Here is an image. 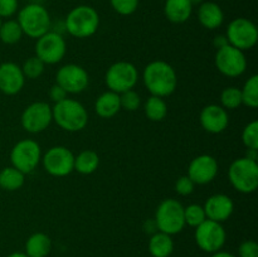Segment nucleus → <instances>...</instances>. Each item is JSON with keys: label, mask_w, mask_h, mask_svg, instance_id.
<instances>
[{"label": "nucleus", "mask_w": 258, "mask_h": 257, "mask_svg": "<svg viewBox=\"0 0 258 257\" xmlns=\"http://www.w3.org/2000/svg\"><path fill=\"white\" fill-rule=\"evenodd\" d=\"M143 80L151 96L158 97L170 96L178 85L175 70L164 60H154L149 63L144 70Z\"/></svg>", "instance_id": "nucleus-1"}, {"label": "nucleus", "mask_w": 258, "mask_h": 257, "mask_svg": "<svg viewBox=\"0 0 258 257\" xmlns=\"http://www.w3.org/2000/svg\"><path fill=\"white\" fill-rule=\"evenodd\" d=\"M53 121L60 128L70 133L83 130L88 122V113L85 106L72 98H66L54 103L52 107Z\"/></svg>", "instance_id": "nucleus-2"}, {"label": "nucleus", "mask_w": 258, "mask_h": 257, "mask_svg": "<svg viewBox=\"0 0 258 257\" xmlns=\"http://www.w3.org/2000/svg\"><path fill=\"white\" fill-rule=\"evenodd\" d=\"M18 23L23 30V34L29 38L38 39L49 32L52 28V19L48 10L38 3H30L18 12Z\"/></svg>", "instance_id": "nucleus-3"}, {"label": "nucleus", "mask_w": 258, "mask_h": 257, "mask_svg": "<svg viewBox=\"0 0 258 257\" xmlns=\"http://www.w3.org/2000/svg\"><path fill=\"white\" fill-rule=\"evenodd\" d=\"M100 25V15L95 8L90 5H78L67 14L64 29L72 37L88 38L95 34Z\"/></svg>", "instance_id": "nucleus-4"}, {"label": "nucleus", "mask_w": 258, "mask_h": 257, "mask_svg": "<svg viewBox=\"0 0 258 257\" xmlns=\"http://www.w3.org/2000/svg\"><path fill=\"white\" fill-rule=\"evenodd\" d=\"M154 221L159 232L169 236L179 233L185 227L183 204L176 199H164L156 208Z\"/></svg>", "instance_id": "nucleus-5"}, {"label": "nucleus", "mask_w": 258, "mask_h": 257, "mask_svg": "<svg viewBox=\"0 0 258 257\" xmlns=\"http://www.w3.org/2000/svg\"><path fill=\"white\" fill-rule=\"evenodd\" d=\"M228 178L236 190L253 193L258 188V164L248 158L236 159L228 169Z\"/></svg>", "instance_id": "nucleus-6"}, {"label": "nucleus", "mask_w": 258, "mask_h": 257, "mask_svg": "<svg viewBox=\"0 0 258 257\" xmlns=\"http://www.w3.org/2000/svg\"><path fill=\"white\" fill-rule=\"evenodd\" d=\"M139 80L138 68L130 62L120 60L110 66L105 76V82L110 91L122 93L135 87Z\"/></svg>", "instance_id": "nucleus-7"}, {"label": "nucleus", "mask_w": 258, "mask_h": 257, "mask_svg": "<svg viewBox=\"0 0 258 257\" xmlns=\"http://www.w3.org/2000/svg\"><path fill=\"white\" fill-rule=\"evenodd\" d=\"M40 160H42V150L39 144L30 139L18 141L10 151L12 166L24 174L32 173Z\"/></svg>", "instance_id": "nucleus-8"}, {"label": "nucleus", "mask_w": 258, "mask_h": 257, "mask_svg": "<svg viewBox=\"0 0 258 257\" xmlns=\"http://www.w3.org/2000/svg\"><path fill=\"white\" fill-rule=\"evenodd\" d=\"M226 37L228 39V44L244 52L256 45L258 29L252 20L247 18H236L228 24Z\"/></svg>", "instance_id": "nucleus-9"}, {"label": "nucleus", "mask_w": 258, "mask_h": 257, "mask_svg": "<svg viewBox=\"0 0 258 257\" xmlns=\"http://www.w3.org/2000/svg\"><path fill=\"white\" fill-rule=\"evenodd\" d=\"M194 238L202 251L207 253H214L217 251H221L222 247L226 243V229L219 222L206 219L203 223L196 227Z\"/></svg>", "instance_id": "nucleus-10"}, {"label": "nucleus", "mask_w": 258, "mask_h": 257, "mask_svg": "<svg viewBox=\"0 0 258 257\" xmlns=\"http://www.w3.org/2000/svg\"><path fill=\"white\" fill-rule=\"evenodd\" d=\"M67 50L66 40L59 33L49 30L35 43V55L44 62V65H55L63 59Z\"/></svg>", "instance_id": "nucleus-11"}, {"label": "nucleus", "mask_w": 258, "mask_h": 257, "mask_svg": "<svg viewBox=\"0 0 258 257\" xmlns=\"http://www.w3.org/2000/svg\"><path fill=\"white\" fill-rule=\"evenodd\" d=\"M214 62H216L217 70L227 77H239L246 72V55L242 50L234 48L231 44L217 49Z\"/></svg>", "instance_id": "nucleus-12"}, {"label": "nucleus", "mask_w": 258, "mask_h": 257, "mask_svg": "<svg viewBox=\"0 0 258 257\" xmlns=\"http://www.w3.org/2000/svg\"><path fill=\"white\" fill-rule=\"evenodd\" d=\"M44 170L53 176H66L75 170V155L66 146H53L42 156Z\"/></svg>", "instance_id": "nucleus-13"}, {"label": "nucleus", "mask_w": 258, "mask_h": 257, "mask_svg": "<svg viewBox=\"0 0 258 257\" xmlns=\"http://www.w3.org/2000/svg\"><path fill=\"white\" fill-rule=\"evenodd\" d=\"M22 126L30 134L44 131L53 121L52 107L47 102L37 101L25 107L22 113Z\"/></svg>", "instance_id": "nucleus-14"}, {"label": "nucleus", "mask_w": 258, "mask_h": 257, "mask_svg": "<svg viewBox=\"0 0 258 257\" xmlns=\"http://www.w3.org/2000/svg\"><path fill=\"white\" fill-rule=\"evenodd\" d=\"M55 83L59 85L67 93H81L90 83L87 71L81 66L71 63L62 66L55 75Z\"/></svg>", "instance_id": "nucleus-15"}, {"label": "nucleus", "mask_w": 258, "mask_h": 257, "mask_svg": "<svg viewBox=\"0 0 258 257\" xmlns=\"http://www.w3.org/2000/svg\"><path fill=\"white\" fill-rule=\"evenodd\" d=\"M218 174V161L212 155H199L190 161L188 168V176L194 184L204 185L214 180Z\"/></svg>", "instance_id": "nucleus-16"}, {"label": "nucleus", "mask_w": 258, "mask_h": 257, "mask_svg": "<svg viewBox=\"0 0 258 257\" xmlns=\"http://www.w3.org/2000/svg\"><path fill=\"white\" fill-rule=\"evenodd\" d=\"M25 77L20 66L14 62L0 65V91L8 96L17 95L24 87Z\"/></svg>", "instance_id": "nucleus-17"}, {"label": "nucleus", "mask_w": 258, "mask_h": 257, "mask_svg": "<svg viewBox=\"0 0 258 257\" xmlns=\"http://www.w3.org/2000/svg\"><path fill=\"white\" fill-rule=\"evenodd\" d=\"M202 127L211 134H221L229 123V116L226 108L219 105H208L201 112Z\"/></svg>", "instance_id": "nucleus-18"}, {"label": "nucleus", "mask_w": 258, "mask_h": 257, "mask_svg": "<svg viewBox=\"0 0 258 257\" xmlns=\"http://www.w3.org/2000/svg\"><path fill=\"white\" fill-rule=\"evenodd\" d=\"M207 219L214 222H226L232 216L234 209V203L226 194H214L207 199L203 206Z\"/></svg>", "instance_id": "nucleus-19"}, {"label": "nucleus", "mask_w": 258, "mask_h": 257, "mask_svg": "<svg viewBox=\"0 0 258 257\" xmlns=\"http://www.w3.org/2000/svg\"><path fill=\"white\" fill-rule=\"evenodd\" d=\"M198 20L207 29H217L223 24L224 13L214 2H203L198 8Z\"/></svg>", "instance_id": "nucleus-20"}, {"label": "nucleus", "mask_w": 258, "mask_h": 257, "mask_svg": "<svg viewBox=\"0 0 258 257\" xmlns=\"http://www.w3.org/2000/svg\"><path fill=\"white\" fill-rule=\"evenodd\" d=\"M193 8L190 0H165L164 14L169 22L181 24L191 17Z\"/></svg>", "instance_id": "nucleus-21"}, {"label": "nucleus", "mask_w": 258, "mask_h": 257, "mask_svg": "<svg viewBox=\"0 0 258 257\" xmlns=\"http://www.w3.org/2000/svg\"><path fill=\"white\" fill-rule=\"evenodd\" d=\"M121 110L120 95L112 91L103 92L102 95L98 96L95 103V111L100 117L111 118L117 115L118 111Z\"/></svg>", "instance_id": "nucleus-22"}, {"label": "nucleus", "mask_w": 258, "mask_h": 257, "mask_svg": "<svg viewBox=\"0 0 258 257\" xmlns=\"http://www.w3.org/2000/svg\"><path fill=\"white\" fill-rule=\"evenodd\" d=\"M52 249V241L43 232L29 236L25 242V254L28 257H47Z\"/></svg>", "instance_id": "nucleus-23"}, {"label": "nucleus", "mask_w": 258, "mask_h": 257, "mask_svg": "<svg viewBox=\"0 0 258 257\" xmlns=\"http://www.w3.org/2000/svg\"><path fill=\"white\" fill-rule=\"evenodd\" d=\"M148 248L153 257H169L174 251V241L171 236L158 231L151 234Z\"/></svg>", "instance_id": "nucleus-24"}, {"label": "nucleus", "mask_w": 258, "mask_h": 257, "mask_svg": "<svg viewBox=\"0 0 258 257\" xmlns=\"http://www.w3.org/2000/svg\"><path fill=\"white\" fill-rule=\"evenodd\" d=\"M25 174L15 169L14 166H7L0 171V188L8 191H14L24 185Z\"/></svg>", "instance_id": "nucleus-25"}, {"label": "nucleus", "mask_w": 258, "mask_h": 257, "mask_svg": "<svg viewBox=\"0 0 258 257\" xmlns=\"http://www.w3.org/2000/svg\"><path fill=\"white\" fill-rule=\"evenodd\" d=\"M98 165H100V158L93 150H83L77 156H75V170L83 175L95 173Z\"/></svg>", "instance_id": "nucleus-26"}, {"label": "nucleus", "mask_w": 258, "mask_h": 257, "mask_svg": "<svg viewBox=\"0 0 258 257\" xmlns=\"http://www.w3.org/2000/svg\"><path fill=\"white\" fill-rule=\"evenodd\" d=\"M144 111L149 120L158 122V121H163L168 115V105L163 97L150 96L144 105Z\"/></svg>", "instance_id": "nucleus-27"}, {"label": "nucleus", "mask_w": 258, "mask_h": 257, "mask_svg": "<svg viewBox=\"0 0 258 257\" xmlns=\"http://www.w3.org/2000/svg\"><path fill=\"white\" fill-rule=\"evenodd\" d=\"M23 37V30L17 19H8L0 25V40L5 44H17Z\"/></svg>", "instance_id": "nucleus-28"}, {"label": "nucleus", "mask_w": 258, "mask_h": 257, "mask_svg": "<svg viewBox=\"0 0 258 257\" xmlns=\"http://www.w3.org/2000/svg\"><path fill=\"white\" fill-rule=\"evenodd\" d=\"M242 103L249 108L258 107V76L253 75L244 82L241 90Z\"/></svg>", "instance_id": "nucleus-29"}, {"label": "nucleus", "mask_w": 258, "mask_h": 257, "mask_svg": "<svg viewBox=\"0 0 258 257\" xmlns=\"http://www.w3.org/2000/svg\"><path fill=\"white\" fill-rule=\"evenodd\" d=\"M221 102L222 107L228 108V110H236L242 105V95L241 90L238 87H227L222 91L221 93Z\"/></svg>", "instance_id": "nucleus-30"}, {"label": "nucleus", "mask_w": 258, "mask_h": 257, "mask_svg": "<svg viewBox=\"0 0 258 257\" xmlns=\"http://www.w3.org/2000/svg\"><path fill=\"white\" fill-rule=\"evenodd\" d=\"M44 62L42 59H39L37 55H33V57L25 59L24 63H23V75H24L25 78H29V80H37L44 72Z\"/></svg>", "instance_id": "nucleus-31"}, {"label": "nucleus", "mask_w": 258, "mask_h": 257, "mask_svg": "<svg viewBox=\"0 0 258 257\" xmlns=\"http://www.w3.org/2000/svg\"><path fill=\"white\" fill-rule=\"evenodd\" d=\"M207 219L204 208L199 204H190V206L184 208V221L185 224L190 227H198Z\"/></svg>", "instance_id": "nucleus-32"}, {"label": "nucleus", "mask_w": 258, "mask_h": 257, "mask_svg": "<svg viewBox=\"0 0 258 257\" xmlns=\"http://www.w3.org/2000/svg\"><path fill=\"white\" fill-rule=\"evenodd\" d=\"M242 141L247 149L258 150V121H252L242 131Z\"/></svg>", "instance_id": "nucleus-33"}, {"label": "nucleus", "mask_w": 258, "mask_h": 257, "mask_svg": "<svg viewBox=\"0 0 258 257\" xmlns=\"http://www.w3.org/2000/svg\"><path fill=\"white\" fill-rule=\"evenodd\" d=\"M120 103L121 108L126 111H136L141 105V98L138 92L134 90L126 91L120 93Z\"/></svg>", "instance_id": "nucleus-34"}, {"label": "nucleus", "mask_w": 258, "mask_h": 257, "mask_svg": "<svg viewBox=\"0 0 258 257\" xmlns=\"http://www.w3.org/2000/svg\"><path fill=\"white\" fill-rule=\"evenodd\" d=\"M112 9L120 15H131L138 10L139 0H110Z\"/></svg>", "instance_id": "nucleus-35"}, {"label": "nucleus", "mask_w": 258, "mask_h": 257, "mask_svg": "<svg viewBox=\"0 0 258 257\" xmlns=\"http://www.w3.org/2000/svg\"><path fill=\"white\" fill-rule=\"evenodd\" d=\"M194 186L196 184L193 183V180L188 175H183L176 180L175 190L180 196H189L194 191Z\"/></svg>", "instance_id": "nucleus-36"}, {"label": "nucleus", "mask_w": 258, "mask_h": 257, "mask_svg": "<svg viewBox=\"0 0 258 257\" xmlns=\"http://www.w3.org/2000/svg\"><path fill=\"white\" fill-rule=\"evenodd\" d=\"M238 257H258V244L252 239L242 242L238 247Z\"/></svg>", "instance_id": "nucleus-37"}, {"label": "nucleus", "mask_w": 258, "mask_h": 257, "mask_svg": "<svg viewBox=\"0 0 258 257\" xmlns=\"http://www.w3.org/2000/svg\"><path fill=\"white\" fill-rule=\"evenodd\" d=\"M18 0H0V18H10L18 12Z\"/></svg>", "instance_id": "nucleus-38"}, {"label": "nucleus", "mask_w": 258, "mask_h": 257, "mask_svg": "<svg viewBox=\"0 0 258 257\" xmlns=\"http://www.w3.org/2000/svg\"><path fill=\"white\" fill-rule=\"evenodd\" d=\"M49 97L53 102L58 103V102H60V101H63L67 98V92H66V91L63 90L59 85H57V83H55V85H53L52 87H50Z\"/></svg>", "instance_id": "nucleus-39"}, {"label": "nucleus", "mask_w": 258, "mask_h": 257, "mask_svg": "<svg viewBox=\"0 0 258 257\" xmlns=\"http://www.w3.org/2000/svg\"><path fill=\"white\" fill-rule=\"evenodd\" d=\"M228 44V39H227L226 35H217L213 40V45L217 48V49H221V48L226 47Z\"/></svg>", "instance_id": "nucleus-40"}, {"label": "nucleus", "mask_w": 258, "mask_h": 257, "mask_svg": "<svg viewBox=\"0 0 258 257\" xmlns=\"http://www.w3.org/2000/svg\"><path fill=\"white\" fill-rule=\"evenodd\" d=\"M211 257H237L236 254L231 253V252H226V251H217L214 253H212Z\"/></svg>", "instance_id": "nucleus-41"}, {"label": "nucleus", "mask_w": 258, "mask_h": 257, "mask_svg": "<svg viewBox=\"0 0 258 257\" xmlns=\"http://www.w3.org/2000/svg\"><path fill=\"white\" fill-rule=\"evenodd\" d=\"M7 257H28V256L25 254V252H13V253H10L9 256Z\"/></svg>", "instance_id": "nucleus-42"}, {"label": "nucleus", "mask_w": 258, "mask_h": 257, "mask_svg": "<svg viewBox=\"0 0 258 257\" xmlns=\"http://www.w3.org/2000/svg\"><path fill=\"white\" fill-rule=\"evenodd\" d=\"M203 2H204V0H190V3H191V5H193V7H194V5H201Z\"/></svg>", "instance_id": "nucleus-43"}, {"label": "nucleus", "mask_w": 258, "mask_h": 257, "mask_svg": "<svg viewBox=\"0 0 258 257\" xmlns=\"http://www.w3.org/2000/svg\"><path fill=\"white\" fill-rule=\"evenodd\" d=\"M2 23H3V22H2V18H0V25H2Z\"/></svg>", "instance_id": "nucleus-44"}]
</instances>
